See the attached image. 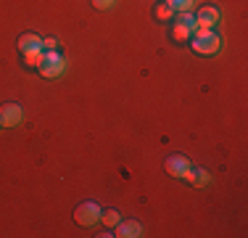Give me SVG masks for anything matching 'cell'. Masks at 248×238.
Wrapping results in <instances>:
<instances>
[{
	"mask_svg": "<svg viewBox=\"0 0 248 238\" xmlns=\"http://www.w3.org/2000/svg\"><path fill=\"white\" fill-rule=\"evenodd\" d=\"M190 45H193L196 53H201V56H214V53L222 48V40H219V34H217L214 29H196L193 37H190Z\"/></svg>",
	"mask_w": 248,
	"mask_h": 238,
	"instance_id": "6da1fadb",
	"label": "cell"
},
{
	"mask_svg": "<svg viewBox=\"0 0 248 238\" xmlns=\"http://www.w3.org/2000/svg\"><path fill=\"white\" fill-rule=\"evenodd\" d=\"M74 220H77V225H82V228H90V225H95L100 220V206L93 204V201H85V204H79L74 209Z\"/></svg>",
	"mask_w": 248,
	"mask_h": 238,
	"instance_id": "7a4b0ae2",
	"label": "cell"
},
{
	"mask_svg": "<svg viewBox=\"0 0 248 238\" xmlns=\"http://www.w3.org/2000/svg\"><path fill=\"white\" fill-rule=\"evenodd\" d=\"M219 19H222V14L217 5H203L196 14V29H214L219 24Z\"/></svg>",
	"mask_w": 248,
	"mask_h": 238,
	"instance_id": "3957f363",
	"label": "cell"
},
{
	"mask_svg": "<svg viewBox=\"0 0 248 238\" xmlns=\"http://www.w3.org/2000/svg\"><path fill=\"white\" fill-rule=\"evenodd\" d=\"M21 119H24V109H21L19 103L0 106V124H3V127H16Z\"/></svg>",
	"mask_w": 248,
	"mask_h": 238,
	"instance_id": "277c9868",
	"label": "cell"
},
{
	"mask_svg": "<svg viewBox=\"0 0 248 238\" xmlns=\"http://www.w3.org/2000/svg\"><path fill=\"white\" fill-rule=\"evenodd\" d=\"M190 159H185V156H180V153H174V156H169L167 159V170H169V175L172 177H182L187 170H190Z\"/></svg>",
	"mask_w": 248,
	"mask_h": 238,
	"instance_id": "5b68a950",
	"label": "cell"
},
{
	"mask_svg": "<svg viewBox=\"0 0 248 238\" xmlns=\"http://www.w3.org/2000/svg\"><path fill=\"white\" fill-rule=\"evenodd\" d=\"M19 51H21V53L43 51V37H40V34H32V32L21 34V37H19Z\"/></svg>",
	"mask_w": 248,
	"mask_h": 238,
	"instance_id": "8992f818",
	"label": "cell"
},
{
	"mask_svg": "<svg viewBox=\"0 0 248 238\" xmlns=\"http://www.w3.org/2000/svg\"><path fill=\"white\" fill-rule=\"evenodd\" d=\"M140 233H143V225L135 222V220H127V222L116 225V233L114 236H119V238H138Z\"/></svg>",
	"mask_w": 248,
	"mask_h": 238,
	"instance_id": "52a82bcc",
	"label": "cell"
},
{
	"mask_svg": "<svg viewBox=\"0 0 248 238\" xmlns=\"http://www.w3.org/2000/svg\"><path fill=\"white\" fill-rule=\"evenodd\" d=\"M63 71H66V58L53 61V64H43V67H40V74L48 77V80H56V77H61Z\"/></svg>",
	"mask_w": 248,
	"mask_h": 238,
	"instance_id": "ba28073f",
	"label": "cell"
},
{
	"mask_svg": "<svg viewBox=\"0 0 248 238\" xmlns=\"http://www.w3.org/2000/svg\"><path fill=\"white\" fill-rule=\"evenodd\" d=\"M172 34H174V40H180V43H187V40L193 37V29H190V27H185V24H180V21H174Z\"/></svg>",
	"mask_w": 248,
	"mask_h": 238,
	"instance_id": "9c48e42d",
	"label": "cell"
},
{
	"mask_svg": "<svg viewBox=\"0 0 248 238\" xmlns=\"http://www.w3.org/2000/svg\"><path fill=\"white\" fill-rule=\"evenodd\" d=\"M100 222H103L106 228H116V225L122 222V217H119V212H114V209H106V212H100Z\"/></svg>",
	"mask_w": 248,
	"mask_h": 238,
	"instance_id": "30bf717a",
	"label": "cell"
},
{
	"mask_svg": "<svg viewBox=\"0 0 248 238\" xmlns=\"http://www.w3.org/2000/svg\"><path fill=\"white\" fill-rule=\"evenodd\" d=\"M153 16H156L158 21H169V19L174 16V8H172L169 3H158L156 11H153Z\"/></svg>",
	"mask_w": 248,
	"mask_h": 238,
	"instance_id": "8fae6325",
	"label": "cell"
},
{
	"mask_svg": "<svg viewBox=\"0 0 248 238\" xmlns=\"http://www.w3.org/2000/svg\"><path fill=\"white\" fill-rule=\"evenodd\" d=\"M24 61H27V67H32V69H40V67H43V51L24 53Z\"/></svg>",
	"mask_w": 248,
	"mask_h": 238,
	"instance_id": "7c38bea8",
	"label": "cell"
},
{
	"mask_svg": "<svg viewBox=\"0 0 248 238\" xmlns=\"http://www.w3.org/2000/svg\"><path fill=\"white\" fill-rule=\"evenodd\" d=\"M209 170H201V167H196V175H193V186H209Z\"/></svg>",
	"mask_w": 248,
	"mask_h": 238,
	"instance_id": "4fadbf2b",
	"label": "cell"
},
{
	"mask_svg": "<svg viewBox=\"0 0 248 238\" xmlns=\"http://www.w3.org/2000/svg\"><path fill=\"white\" fill-rule=\"evenodd\" d=\"M177 21L185 24V27H190L193 32H196V16H193L190 11H180V14H177Z\"/></svg>",
	"mask_w": 248,
	"mask_h": 238,
	"instance_id": "5bb4252c",
	"label": "cell"
},
{
	"mask_svg": "<svg viewBox=\"0 0 248 238\" xmlns=\"http://www.w3.org/2000/svg\"><path fill=\"white\" fill-rule=\"evenodd\" d=\"M193 3H196V0H174L172 8H174V14H180V11H190Z\"/></svg>",
	"mask_w": 248,
	"mask_h": 238,
	"instance_id": "9a60e30c",
	"label": "cell"
},
{
	"mask_svg": "<svg viewBox=\"0 0 248 238\" xmlns=\"http://www.w3.org/2000/svg\"><path fill=\"white\" fill-rule=\"evenodd\" d=\"M90 3H93V8H98V11H108V8H114L116 0H90Z\"/></svg>",
	"mask_w": 248,
	"mask_h": 238,
	"instance_id": "2e32d148",
	"label": "cell"
},
{
	"mask_svg": "<svg viewBox=\"0 0 248 238\" xmlns=\"http://www.w3.org/2000/svg\"><path fill=\"white\" fill-rule=\"evenodd\" d=\"M58 48V40L56 37H45L43 40V51H56Z\"/></svg>",
	"mask_w": 248,
	"mask_h": 238,
	"instance_id": "e0dca14e",
	"label": "cell"
},
{
	"mask_svg": "<svg viewBox=\"0 0 248 238\" xmlns=\"http://www.w3.org/2000/svg\"><path fill=\"white\" fill-rule=\"evenodd\" d=\"M164 3H169V5H172V3H174V0H164Z\"/></svg>",
	"mask_w": 248,
	"mask_h": 238,
	"instance_id": "ac0fdd59",
	"label": "cell"
},
{
	"mask_svg": "<svg viewBox=\"0 0 248 238\" xmlns=\"http://www.w3.org/2000/svg\"><path fill=\"white\" fill-rule=\"evenodd\" d=\"M0 127H3V124H0Z\"/></svg>",
	"mask_w": 248,
	"mask_h": 238,
	"instance_id": "d6986e66",
	"label": "cell"
}]
</instances>
